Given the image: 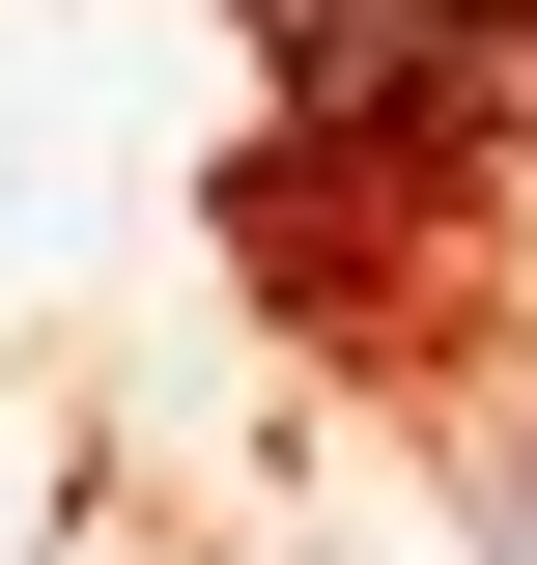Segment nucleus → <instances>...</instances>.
I'll list each match as a JSON object with an SVG mask.
<instances>
[{
	"mask_svg": "<svg viewBox=\"0 0 537 565\" xmlns=\"http://www.w3.org/2000/svg\"><path fill=\"white\" fill-rule=\"evenodd\" d=\"M481 565H537V481H509V537H481Z\"/></svg>",
	"mask_w": 537,
	"mask_h": 565,
	"instance_id": "nucleus-1",
	"label": "nucleus"
}]
</instances>
